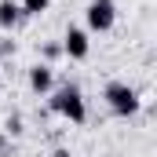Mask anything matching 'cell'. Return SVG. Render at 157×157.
I'll list each match as a JSON object with an SVG mask.
<instances>
[{"mask_svg": "<svg viewBox=\"0 0 157 157\" xmlns=\"http://www.w3.org/2000/svg\"><path fill=\"white\" fill-rule=\"evenodd\" d=\"M18 22H22L18 0H0V29H15Z\"/></svg>", "mask_w": 157, "mask_h": 157, "instance_id": "6", "label": "cell"}, {"mask_svg": "<svg viewBox=\"0 0 157 157\" xmlns=\"http://www.w3.org/2000/svg\"><path fill=\"white\" fill-rule=\"evenodd\" d=\"M51 157H73V154H70L66 146H59V150H51Z\"/></svg>", "mask_w": 157, "mask_h": 157, "instance_id": "12", "label": "cell"}, {"mask_svg": "<svg viewBox=\"0 0 157 157\" xmlns=\"http://www.w3.org/2000/svg\"><path fill=\"white\" fill-rule=\"evenodd\" d=\"M0 157H15V146L7 143V135L0 132Z\"/></svg>", "mask_w": 157, "mask_h": 157, "instance_id": "9", "label": "cell"}, {"mask_svg": "<svg viewBox=\"0 0 157 157\" xmlns=\"http://www.w3.org/2000/svg\"><path fill=\"white\" fill-rule=\"evenodd\" d=\"M48 110L66 117L70 124H84L88 121V102H84V91L77 84H59L51 88V99H48Z\"/></svg>", "mask_w": 157, "mask_h": 157, "instance_id": "1", "label": "cell"}, {"mask_svg": "<svg viewBox=\"0 0 157 157\" xmlns=\"http://www.w3.org/2000/svg\"><path fill=\"white\" fill-rule=\"evenodd\" d=\"M59 55H62V48H59V44H44V59H48V62H51V59H59Z\"/></svg>", "mask_w": 157, "mask_h": 157, "instance_id": "10", "label": "cell"}, {"mask_svg": "<svg viewBox=\"0 0 157 157\" xmlns=\"http://www.w3.org/2000/svg\"><path fill=\"white\" fill-rule=\"evenodd\" d=\"M18 7H22V18H33V15H44L51 7V0H18Z\"/></svg>", "mask_w": 157, "mask_h": 157, "instance_id": "7", "label": "cell"}, {"mask_svg": "<svg viewBox=\"0 0 157 157\" xmlns=\"http://www.w3.org/2000/svg\"><path fill=\"white\" fill-rule=\"evenodd\" d=\"M11 51H15V40H4L0 44V55H11Z\"/></svg>", "mask_w": 157, "mask_h": 157, "instance_id": "11", "label": "cell"}, {"mask_svg": "<svg viewBox=\"0 0 157 157\" xmlns=\"http://www.w3.org/2000/svg\"><path fill=\"white\" fill-rule=\"evenodd\" d=\"M62 55H70V59H88L91 55V40H88V29H80V26H66V33H62Z\"/></svg>", "mask_w": 157, "mask_h": 157, "instance_id": "4", "label": "cell"}, {"mask_svg": "<svg viewBox=\"0 0 157 157\" xmlns=\"http://www.w3.org/2000/svg\"><path fill=\"white\" fill-rule=\"evenodd\" d=\"M0 91H4V80H0Z\"/></svg>", "mask_w": 157, "mask_h": 157, "instance_id": "13", "label": "cell"}, {"mask_svg": "<svg viewBox=\"0 0 157 157\" xmlns=\"http://www.w3.org/2000/svg\"><path fill=\"white\" fill-rule=\"evenodd\" d=\"M84 22H88V33H110L117 22V4L113 0H88Z\"/></svg>", "mask_w": 157, "mask_h": 157, "instance_id": "3", "label": "cell"}, {"mask_svg": "<svg viewBox=\"0 0 157 157\" xmlns=\"http://www.w3.org/2000/svg\"><path fill=\"white\" fill-rule=\"evenodd\" d=\"M26 80H29V91H33V95H51V88H55V70H51L48 62H37V66H29Z\"/></svg>", "mask_w": 157, "mask_h": 157, "instance_id": "5", "label": "cell"}, {"mask_svg": "<svg viewBox=\"0 0 157 157\" xmlns=\"http://www.w3.org/2000/svg\"><path fill=\"white\" fill-rule=\"evenodd\" d=\"M0 132H4L7 139H18V135L26 132V128H22V117H18V113H11V117L4 121V128H0Z\"/></svg>", "mask_w": 157, "mask_h": 157, "instance_id": "8", "label": "cell"}, {"mask_svg": "<svg viewBox=\"0 0 157 157\" xmlns=\"http://www.w3.org/2000/svg\"><path fill=\"white\" fill-rule=\"evenodd\" d=\"M102 99H106V106H110L113 117H135L143 110V99H139V91L128 80H110L106 91H102Z\"/></svg>", "mask_w": 157, "mask_h": 157, "instance_id": "2", "label": "cell"}]
</instances>
